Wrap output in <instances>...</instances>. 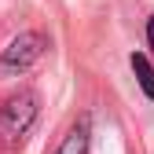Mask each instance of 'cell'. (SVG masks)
Listing matches in <instances>:
<instances>
[{"label":"cell","mask_w":154,"mask_h":154,"mask_svg":"<svg viewBox=\"0 0 154 154\" xmlns=\"http://www.w3.org/2000/svg\"><path fill=\"white\" fill-rule=\"evenodd\" d=\"M44 48H48V37H44V33H37V29H26V33L11 37V44L0 51V77L26 73V70L44 55Z\"/></svg>","instance_id":"6da1fadb"},{"label":"cell","mask_w":154,"mask_h":154,"mask_svg":"<svg viewBox=\"0 0 154 154\" xmlns=\"http://www.w3.org/2000/svg\"><path fill=\"white\" fill-rule=\"evenodd\" d=\"M37 121V95L33 92H15L4 99V106H0V140H22L26 132L33 128Z\"/></svg>","instance_id":"7a4b0ae2"},{"label":"cell","mask_w":154,"mask_h":154,"mask_svg":"<svg viewBox=\"0 0 154 154\" xmlns=\"http://www.w3.org/2000/svg\"><path fill=\"white\" fill-rule=\"evenodd\" d=\"M88 140H92V121H88V114H81L63 136V143L55 147V154H88Z\"/></svg>","instance_id":"3957f363"},{"label":"cell","mask_w":154,"mask_h":154,"mask_svg":"<svg viewBox=\"0 0 154 154\" xmlns=\"http://www.w3.org/2000/svg\"><path fill=\"white\" fill-rule=\"evenodd\" d=\"M128 63H132V70H136V81H140L143 95H147V99H154V66H150V59H147L143 51H136Z\"/></svg>","instance_id":"277c9868"},{"label":"cell","mask_w":154,"mask_h":154,"mask_svg":"<svg viewBox=\"0 0 154 154\" xmlns=\"http://www.w3.org/2000/svg\"><path fill=\"white\" fill-rule=\"evenodd\" d=\"M147 44H150V51H154V15L147 18Z\"/></svg>","instance_id":"5b68a950"}]
</instances>
